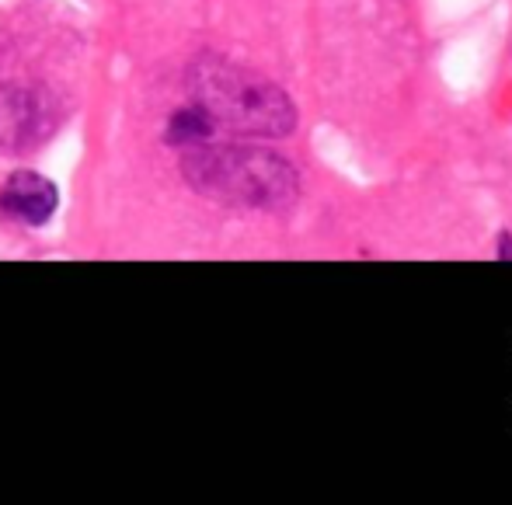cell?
Instances as JSON below:
<instances>
[{
    "instance_id": "5",
    "label": "cell",
    "mask_w": 512,
    "mask_h": 505,
    "mask_svg": "<svg viewBox=\"0 0 512 505\" xmlns=\"http://www.w3.org/2000/svg\"><path fill=\"white\" fill-rule=\"evenodd\" d=\"M216 133H220V126L213 122V115H209L206 108H199L196 101H192V105L178 108V112L168 119L164 140H168L171 147H178L185 154V150H196V147H206V143H213Z\"/></svg>"
},
{
    "instance_id": "2",
    "label": "cell",
    "mask_w": 512,
    "mask_h": 505,
    "mask_svg": "<svg viewBox=\"0 0 512 505\" xmlns=\"http://www.w3.org/2000/svg\"><path fill=\"white\" fill-rule=\"evenodd\" d=\"M189 95L220 129L283 140L297 129V105L276 81L227 56L203 53L189 67Z\"/></svg>"
},
{
    "instance_id": "3",
    "label": "cell",
    "mask_w": 512,
    "mask_h": 505,
    "mask_svg": "<svg viewBox=\"0 0 512 505\" xmlns=\"http://www.w3.org/2000/svg\"><path fill=\"white\" fill-rule=\"evenodd\" d=\"M56 129V101L42 88L0 91V150L28 154Z\"/></svg>"
},
{
    "instance_id": "4",
    "label": "cell",
    "mask_w": 512,
    "mask_h": 505,
    "mask_svg": "<svg viewBox=\"0 0 512 505\" xmlns=\"http://www.w3.org/2000/svg\"><path fill=\"white\" fill-rule=\"evenodd\" d=\"M60 206V192L39 171H14L0 185V213L21 227H42Z\"/></svg>"
},
{
    "instance_id": "1",
    "label": "cell",
    "mask_w": 512,
    "mask_h": 505,
    "mask_svg": "<svg viewBox=\"0 0 512 505\" xmlns=\"http://www.w3.org/2000/svg\"><path fill=\"white\" fill-rule=\"evenodd\" d=\"M182 175L199 196L237 209L283 213L300 199V175L283 154L248 143H206L185 150Z\"/></svg>"
}]
</instances>
